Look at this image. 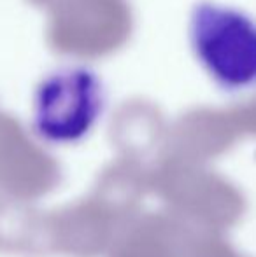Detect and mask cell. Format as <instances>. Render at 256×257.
<instances>
[{"label":"cell","mask_w":256,"mask_h":257,"mask_svg":"<svg viewBox=\"0 0 256 257\" xmlns=\"http://www.w3.org/2000/svg\"><path fill=\"white\" fill-rule=\"evenodd\" d=\"M186 35L197 65L219 91H256V18L249 11L202 0L190 13Z\"/></svg>","instance_id":"cell-1"},{"label":"cell","mask_w":256,"mask_h":257,"mask_svg":"<svg viewBox=\"0 0 256 257\" xmlns=\"http://www.w3.org/2000/svg\"><path fill=\"white\" fill-rule=\"evenodd\" d=\"M107 107V86L99 70L84 63L51 68L30 100V126L41 142L70 147L86 140Z\"/></svg>","instance_id":"cell-2"}]
</instances>
